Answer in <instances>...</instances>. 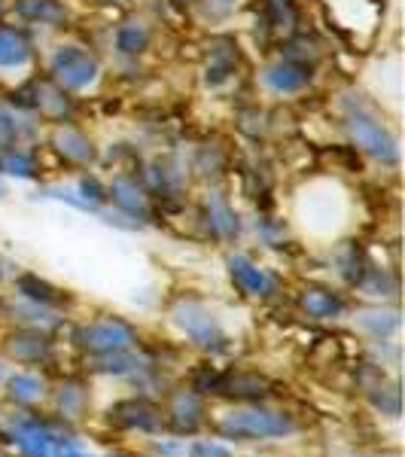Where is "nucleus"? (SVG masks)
Here are the masks:
<instances>
[{
	"label": "nucleus",
	"instance_id": "1",
	"mask_svg": "<svg viewBox=\"0 0 405 457\" xmlns=\"http://www.w3.org/2000/svg\"><path fill=\"white\" fill-rule=\"evenodd\" d=\"M296 430V424L290 421L281 411H269V409H235L229 415H223L217 421V433L223 439H277L286 433Z\"/></svg>",
	"mask_w": 405,
	"mask_h": 457
},
{
	"label": "nucleus",
	"instance_id": "2",
	"mask_svg": "<svg viewBox=\"0 0 405 457\" xmlns=\"http://www.w3.org/2000/svg\"><path fill=\"white\" fill-rule=\"evenodd\" d=\"M73 342L88 353L104 357V353L131 351V345L137 342V336L125 320L107 317V320H95V323H88V327H79L77 336H73Z\"/></svg>",
	"mask_w": 405,
	"mask_h": 457
},
{
	"label": "nucleus",
	"instance_id": "3",
	"mask_svg": "<svg viewBox=\"0 0 405 457\" xmlns=\"http://www.w3.org/2000/svg\"><path fill=\"white\" fill-rule=\"evenodd\" d=\"M174 320L183 333L193 338L198 348H204V351L226 348V333L219 329L217 317H213L204 305H198V302H183V305H177Z\"/></svg>",
	"mask_w": 405,
	"mask_h": 457
},
{
	"label": "nucleus",
	"instance_id": "4",
	"mask_svg": "<svg viewBox=\"0 0 405 457\" xmlns=\"http://www.w3.org/2000/svg\"><path fill=\"white\" fill-rule=\"evenodd\" d=\"M348 131L353 137V144L363 146L369 156L381 159V162H396L400 159V150H396V141L393 135L381 125L375 116L369 113H348Z\"/></svg>",
	"mask_w": 405,
	"mask_h": 457
},
{
	"label": "nucleus",
	"instance_id": "5",
	"mask_svg": "<svg viewBox=\"0 0 405 457\" xmlns=\"http://www.w3.org/2000/svg\"><path fill=\"white\" fill-rule=\"evenodd\" d=\"M53 73L62 86L83 88L98 77V62L77 46H62L53 58Z\"/></svg>",
	"mask_w": 405,
	"mask_h": 457
},
{
	"label": "nucleus",
	"instance_id": "6",
	"mask_svg": "<svg viewBox=\"0 0 405 457\" xmlns=\"http://www.w3.org/2000/svg\"><path fill=\"white\" fill-rule=\"evenodd\" d=\"M110 421L122 430H141V433H156L165 424V415L161 409H156L146 400H122L110 409Z\"/></svg>",
	"mask_w": 405,
	"mask_h": 457
},
{
	"label": "nucleus",
	"instance_id": "7",
	"mask_svg": "<svg viewBox=\"0 0 405 457\" xmlns=\"http://www.w3.org/2000/svg\"><path fill=\"white\" fill-rule=\"evenodd\" d=\"M229 275L235 287L241 293H247V296H271L277 290L275 275L269 269H262V265H256L253 260H247V256H232Z\"/></svg>",
	"mask_w": 405,
	"mask_h": 457
},
{
	"label": "nucleus",
	"instance_id": "8",
	"mask_svg": "<svg viewBox=\"0 0 405 457\" xmlns=\"http://www.w3.org/2000/svg\"><path fill=\"white\" fill-rule=\"evenodd\" d=\"M165 418H168V424H171L174 433H195L204 421V405L193 390H180V394H174Z\"/></svg>",
	"mask_w": 405,
	"mask_h": 457
},
{
	"label": "nucleus",
	"instance_id": "9",
	"mask_svg": "<svg viewBox=\"0 0 405 457\" xmlns=\"http://www.w3.org/2000/svg\"><path fill=\"white\" fill-rule=\"evenodd\" d=\"M213 394L219 396H235V400H262L269 394V381L260 378L253 372H226V375H217L213 381Z\"/></svg>",
	"mask_w": 405,
	"mask_h": 457
},
{
	"label": "nucleus",
	"instance_id": "10",
	"mask_svg": "<svg viewBox=\"0 0 405 457\" xmlns=\"http://www.w3.org/2000/svg\"><path fill=\"white\" fill-rule=\"evenodd\" d=\"M265 83L275 92H299V88L311 83V68L305 62H296V58H286V62H277L275 68H269Z\"/></svg>",
	"mask_w": 405,
	"mask_h": 457
},
{
	"label": "nucleus",
	"instance_id": "11",
	"mask_svg": "<svg viewBox=\"0 0 405 457\" xmlns=\"http://www.w3.org/2000/svg\"><path fill=\"white\" fill-rule=\"evenodd\" d=\"M238 68V49L229 40H217L208 53V64H204V79L208 86H223Z\"/></svg>",
	"mask_w": 405,
	"mask_h": 457
},
{
	"label": "nucleus",
	"instance_id": "12",
	"mask_svg": "<svg viewBox=\"0 0 405 457\" xmlns=\"http://www.w3.org/2000/svg\"><path fill=\"white\" fill-rule=\"evenodd\" d=\"M204 211H208V223L213 228V235L223 241H232L238 238V217H235V211L229 208V202H226L219 193H208L204 198Z\"/></svg>",
	"mask_w": 405,
	"mask_h": 457
},
{
	"label": "nucleus",
	"instance_id": "13",
	"mask_svg": "<svg viewBox=\"0 0 405 457\" xmlns=\"http://www.w3.org/2000/svg\"><path fill=\"white\" fill-rule=\"evenodd\" d=\"M107 195L113 198L125 213H131V217H144L146 213V195H144V189L137 187V180H131V177H116V180L110 183Z\"/></svg>",
	"mask_w": 405,
	"mask_h": 457
},
{
	"label": "nucleus",
	"instance_id": "14",
	"mask_svg": "<svg viewBox=\"0 0 405 457\" xmlns=\"http://www.w3.org/2000/svg\"><path fill=\"white\" fill-rule=\"evenodd\" d=\"M302 308H305L308 317L326 320V317H338L344 312V302L338 299L333 290H323V287H308V290L302 293Z\"/></svg>",
	"mask_w": 405,
	"mask_h": 457
},
{
	"label": "nucleus",
	"instance_id": "15",
	"mask_svg": "<svg viewBox=\"0 0 405 457\" xmlns=\"http://www.w3.org/2000/svg\"><path fill=\"white\" fill-rule=\"evenodd\" d=\"M10 353L16 360H25V363H40L53 353V345L40 333H19L10 338Z\"/></svg>",
	"mask_w": 405,
	"mask_h": 457
},
{
	"label": "nucleus",
	"instance_id": "16",
	"mask_svg": "<svg viewBox=\"0 0 405 457\" xmlns=\"http://www.w3.org/2000/svg\"><path fill=\"white\" fill-rule=\"evenodd\" d=\"M55 146H58V153H62L64 159H70V162H88L95 156L88 137L83 135V131L70 129V125H62V129L55 131Z\"/></svg>",
	"mask_w": 405,
	"mask_h": 457
},
{
	"label": "nucleus",
	"instance_id": "17",
	"mask_svg": "<svg viewBox=\"0 0 405 457\" xmlns=\"http://www.w3.org/2000/svg\"><path fill=\"white\" fill-rule=\"evenodd\" d=\"M31 58V46L19 31L0 28V68H21Z\"/></svg>",
	"mask_w": 405,
	"mask_h": 457
},
{
	"label": "nucleus",
	"instance_id": "18",
	"mask_svg": "<svg viewBox=\"0 0 405 457\" xmlns=\"http://www.w3.org/2000/svg\"><path fill=\"white\" fill-rule=\"evenodd\" d=\"M19 12L31 21H40V25H58V21L68 19L64 6L58 0H21Z\"/></svg>",
	"mask_w": 405,
	"mask_h": 457
},
{
	"label": "nucleus",
	"instance_id": "19",
	"mask_svg": "<svg viewBox=\"0 0 405 457\" xmlns=\"http://www.w3.org/2000/svg\"><path fill=\"white\" fill-rule=\"evenodd\" d=\"M43 394H46V387H43V381L37 378L31 372H19L10 378V400H16L21 405H34L43 400Z\"/></svg>",
	"mask_w": 405,
	"mask_h": 457
},
{
	"label": "nucleus",
	"instance_id": "20",
	"mask_svg": "<svg viewBox=\"0 0 405 457\" xmlns=\"http://www.w3.org/2000/svg\"><path fill=\"white\" fill-rule=\"evenodd\" d=\"M19 293L25 299L37 302V305H62L64 296L55 290V287H49L46 281H40L37 275H21L19 278Z\"/></svg>",
	"mask_w": 405,
	"mask_h": 457
},
{
	"label": "nucleus",
	"instance_id": "21",
	"mask_svg": "<svg viewBox=\"0 0 405 457\" xmlns=\"http://www.w3.org/2000/svg\"><path fill=\"white\" fill-rule=\"evenodd\" d=\"M150 43V31L141 25V21H125V25L116 31V49L122 55H141Z\"/></svg>",
	"mask_w": 405,
	"mask_h": 457
},
{
	"label": "nucleus",
	"instance_id": "22",
	"mask_svg": "<svg viewBox=\"0 0 405 457\" xmlns=\"http://www.w3.org/2000/svg\"><path fill=\"white\" fill-rule=\"evenodd\" d=\"M360 327H366L375 336H387L390 329L400 327V317H396L393 312H372V314L360 317Z\"/></svg>",
	"mask_w": 405,
	"mask_h": 457
},
{
	"label": "nucleus",
	"instance_id": "23",
	"mask_svg": "<svg viewBox=\"0 0 405 457\" xmlns=\"http://www.w3.org/2000/svg\"><path fill=\"white\" fill-rule=\"evenodd\" d=\"M0 171L16 174V177H37V165L25 153H10V156H0Z\"/></svg>",
	"mask_w": 405,
	"mask_h": 457
},
{
	"label": "nucleus",
	"instance_id": "24",
	"mask_svg": "<svg viewBox=\"0 0 405 457\" xmlns=\"http://www.w3.org/2000/svg\"><path fill=\"white\" fill-rule=\"evenodd\" d=\"M58 405H62L64 418H79V415H83V405H86V390L64 387L62 394H58Z\"/></svg>",
	"mask_w": 405,
	"mask_h": 457
},
{
	"label": "nucleus",
	"instance_id": "25",
	"mask_svg": "<svg viewBox=\"0 0 405 457\" xmlns=\"http://www.w3.org/2000/svg\"><path fill=\"white\" fill-rule=\"evenodd\" d=\"M372 403L378 405L381 411H387V415H400V390H396V385H390V387H375V394H372Z\"/></svg>",
	"mask_w": 405,
	"mask_h": 457
},
{
	"label": "nucleus",
	"instance_id": "26",
	"mask_svg": "<svg viewBox=\"0 0 405 457\" xmlns=\"http://www.w3.org/2000/svg\"><path fill=\"white\" fill-rule=\"evenodd\" d=\"M269 12H271V21L277 28H290L293 25V0H269Z\"/></svg>",
	"mask_w": 405,
	"mask_h": 457
},
{
	"label": "nucleus",
	"instance_id": "27",
	"mask_svg": "<svg viewBox=\"0 0 405 457\" xmlns=\"http://www.w3.org/2000/svg\"><path fill=\"white\" fill-rule=\"evenodd\" d=\"M79 193H83V202L92 204V208L107 198V189H101V183L95 180V177H83V180H79Z\"/></svg>",
	"mask_w": 405,
	"mask_h": 457
},
{
	"label": "nucleus",
	"instance_id": "28",
	"mask_svg": "<svg viewBox=\"0 0 405 457\" xmlns=\"http://www.w3.org/2000/svg\"><path fill=\"white\" fill-rule=\"evenodd\" d=\"M189 457H232V452H229L226 445H219V442L202 439V442H195V445H193V452H189Z\"/></svg>",
	"mask_w": 405,
	"mask_h": 457
},
{
	"label": "nucleus",
	"instance_id": "29",
	"mask_svg": "<svg viewBox=\"0 0 405 457\" xmlns=\"http://www.w3.org/2000/svg\"><path fill=\"white\" fill-rule=\"evenodd\" d=\"M12 137H16V122H12L10 116H0V150H4L6 144H12Z\"/></svg>",
	"mask_w": 405,
	"mask_h": 457
},
{
	"label": "nucleus",
	"instance_id": "30",
	"mask_svg": "<svg viewBox=\"0 0 405 457\" xmlns=\"http://www.w3.org/2000/svg\"><path fill=\"white\" fill-rule=\"evenodd\" d=\"M208 4H211V10H213V12L226 16V12H232V10H235V4H238V0H208Z\"/></svg>",
	"mask_w": 405,
	"mask_h": 457
},
{
	"label": "nucleus",
	"instance_id": "31",
	"mask_svg": "<svg viewBox=\"0 0 405 457\" xmlns=\"http://www.w3.org/2000/svg\"><path fill=\"white\" fill-rule=\"evenodd\" d=\"M0 12H4V0H0Z\"/></svg>",
	"mask_w": 405,
	"mask_h": 457
},
{
	"label": "nucleus",
	"instance_id": "32",
	"mask_svg": "<svg viewBox=\"0 0 405 457\" xmlns=\"http://www.w3.org/2000/svg\"><path fill=\"white\" fill-rule=\"evenodd\" d=\"M0 375H4V370H0Z\"/></svg>",
	"mask_w": 405,
	"mask_h": 457
},
{
	"label": "nucleus",
	"instance_id": "33",
	"mask_svg": "<svg viewBox=\"0 0 405 457\" xmlns=\"http://www.w3.org/2000/svg\"><path fill=\"white\" fill-rule=\"evenodd\" d=\"M77 457H83V454H77Z\"/></svg>",
	"mask_w": 405,
	"mask_h": 457
}]
</instances>
